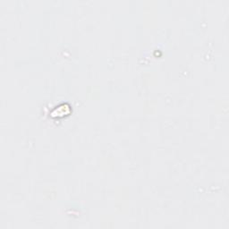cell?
<instances>
[{
  "label": "cell",
  "instance_id": "1",
  "mask_svg": "<svg viewBox=\"0 0 229 229\" xmlns=\"http://www.w3.org/2000/svg\"><path fill=\"white\" fill-rule=\"evenodd\" d=\"M65 109H69V107L66 105H61L56 109V112L54 115H56V116H65Z\"/></svg>",
  "mask_w": 229,
  "mask_h": 229
}]
</instances>
